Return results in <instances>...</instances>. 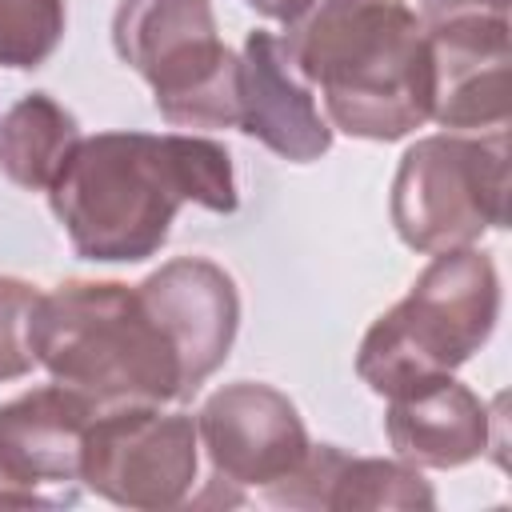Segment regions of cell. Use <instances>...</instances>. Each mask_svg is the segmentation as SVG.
<instances>
[{
  "label": "cell",
  "instance_id": "6da1fadb",
  "mask_svg": "<svg viewBox=\"0 0 512 512\" xmlns=\"http://www.w3.org/2000/svg\"><path fill=\"white\" fill-rule=\"evenodd\" d=\"M48 192L72 248L88 260L152 256L180 204L236 208L232 160L204 136L100 132L76 140Z\"/></svg>",
  "mask_w": 512,
  "mask_h": 512
},
{
  "label": "cell",
  "instance_id": "7a4b0ae2",
  "mask_svg": "<svg viewBox=\"0 0 512 512\" xmlns=\"http://www.w3.org/2000/svg\"><path fill=\"white\" fill-rule=\"evenodd\" d=\"M280 44L348 136L400 140L432 116L428 28L404 0H308Z\"/></svg>",
  "mask_w": 512,
  "mask_h": 512
},
{
  "label": "cell",
  "instance_id": "3957f363",
  "mask_svg": "<svg viewBox=\"0 0 512 512\" xmlns=\"http://www.w3.org/2000/svg\"><path fill=\"white\" fill-rule=\"evenodd\" d=\"M28 348L56 384L84 392L92 404L184 400L176 344L140 288L72 280L40 292L28 320Z\"/></svg>",
  "mask_w": 512,
  "mask_h": 512
},
{
  "label": "cell",
  "instance_id": "277c9868",
  "mask_svg": "<svg viewBox=\"0 0 512 512\" xmlns=\"http://www.w3.org/2000/svg\"><path fill=\"white\" fill-rule=\"evenodd\" d=\"M496 312L500 284L492 260L472 248L436 252L412 292L368 328L356 372L380 396L452 372L492 336Z\"/></svg>",
  "mask_w": 512,
  "mask_h": 512
},
{
  "label": "cell",
  "instance_id": "5b68a950",
  "mask_svg": "<svg viewBox=\"0 0 512 512\" xmlns=\"http://www.w3.org/2000/svg\"><path fill=\"white\" fill-rule=\"evenodd\" d=\"M112 44L152 84L168 124H240V60L216 36L208 0H120Z\"/></svg>",
  "mask_w": 512,
  "mask_h": 512
},
{
  "label": "cell",
  "instance_id": "8992f818",
  "mask_svg": "<svg viewBox=\"0 0 512 512\" xmlns=\"http://www.w3.org/2000/svg\"><path fill=\"white\" fill-rule=\"evenodd\" d=\"M508 144L492 136L416 140L392 180V224L416 252H452L504 224Z\"/></svg>",
  "mask_w": 512,
  "mask_h": 512
},
{
  "label": "cell",
  "instance_id": "52a82bcc",
  "mask_svg": "<svg viewBox=\"0 0 512 512\" xmlns=\"http://www.w3.org/2000/svg\"><path fill=\"white\" fill-rule=\"evenodd\" d=\"M196 444L192 416L160 412V404H116L88 424L80 480L124 508H172L196 484Z\"/></svg>",
  "mask_w": 512,
  "mask_h": 512
},
{
  "label": "cell",
  "instance_id": "ba28073f",
  "mask_svg": "<svg viewBox=\"0 0 512 512\" xmlns=\"http://www.w3.org/2000/svg\"><path fill=\"white\" fill-rule=\"evenodd\" d=\"M216 480L272 488L296 472L308 452V432L296 404L268 384H228L208 396L196 416Z\"/></svg>",
  "mask_w": 512,
  "mask_h": 512
},
{
  "label": "cell",
  "instance_id": "9c48e42d",
  "mask_svg": "<svg viewBox=\"0 0 512 512\" xmlns=\"http://www.w3.org/2000/svg\"><path fill=\"white\" fill-rule=\"evenodd\" d=\"M96 416V404L64 384L32 388L0 404V468L36 500L56 504L44 488H56L64 504L76 496L84 436Z\"/></svg>",
  "mask_w": 512,
  "mask_h": 512
},
{
  "label": "cell",
  "instance_id": "30bf717a",
  "mask_svg": "<svg viewBox=\"0 0 512 512\" xmlns=\"http://www.w3.org/2000/svg\"><path fill=\"white\" fill-rule=\"evenodd\" d=\"M432 116L444 128H508V16L428 24Z\"/></svg>",
  "mask_w": 512,
  "mask_h": 512
},
{
  "label": "cell",
  "instance_id": "8fae6325",
  "mask_svg": "<svg viewBox=\"0 0 512 512\" xmlns=\"http://www.w3.org/2000/svg\"><path fill=\"white\" fill-rule=\"evenodd\" d=\"M136 288L152 308V316L172 336L180 372H184V396H192L224 364L232 348L236 320H240L232 276L212 260L180 256V260H168L160 272H152Z\"/></svg>",
  "mask_w": 512,
  "mask_h": 512
},
{
  "label": "cell",
  "instance_id": "7c38bea8",
  "mask_svg": "<svg viewBox=\"0 0 512 512\" xmlns=\"http://www.w3.org/2000/svg\"><path fill=\"white\" fill-rule=\"evenodd\" d=\"M240 128L284 160H316L332 144L312 92L272 32H248L240 56Z\"/></svg>",
  "mask_w": 512,
  "mask_h": 512
},
{
  "label": "cell",
  "instance_id": "4fadbf2b",
  "mask_svg": "<svg viewBox=\"0 0 512 512\" xmlns=\"http://www.w3.org/2000/svg\"><path fill=\"white\" fill-rule=\"evenodd\" d=\"M384 432L392 448L424 468H460L488 448V408L448 372L388 396Z\"/></svg>",
  "mask_w": 512,
  "mask_h": 512
},
{
  "label": "cell",
  "instance_id": "5bb4252c",
  "mask_svg": "<svg viewBox=\"0 0 512 512\" xmlns=\"http://www.w3.org/2000/svg\"><path fill=\"white\" fill-rule=\"evenodd\" d=\"M272 504L288 508H432L428 480L396 460L348 456L336 444H308L292 476L268 488Z\"/></svg>",
  "mask_w": 512,
  "mask_h": 512
},
{
  "label": "cell",
  "instance_id": "9a60e30c",
  "mask_svg": "<svg viewBox=\"0 0 512 512\" xmlns=\"http://www.w3.org/2000/svg\"><path fill=\"white\" fill-rule=\"evenodd\" d=\"M76 140V120L48 92H32L20 104H12V112L0 124V168L12 184L40 192L56 180Z\"/></svg>",
  "mask_w": 512,
  "mask_h": 512
},
{
  "label": "cell",
  "instance_id": "2e32d148",
  "mask_svg": "<svg viewBox=\"0 0 512 512\" xmlns=\"http://www.w3.org/2000/svg\"><path fill=\"white\" fill-rule=\"evenodd\" d=\"M64 36V0H0V64L36 68Z\"/></svg>",
  "mask_w": 512,
  "mask_h": 512
},
{
  "label": "cell",
  "instance_id": "e0dca14e",
  "mask_svg": "<svg viewBox=\"0 0 512 512\" xmlns=\"http://www.w3.org/2000/svg\"><path fill=\"white\" fill-rule=\"evenodd\" d=\"M36 300H40L36 284L0 276V384L24 376L36 364L28 348V320Z\"/></svg>",
  "mask_w": 512,
  "mask_h": 512
},
{
  "label": "cell",
  "instance_id": "ac0fdd59",
  "mask_svg": "<svg viewBox=\"0 0 512 512\" xmlns=\"http://www.w3.org/2000/svg\"><path fill=\"white\" fill-rule=\"evenodd\" d=\"M428 24L456 20V16H508V0H420Z\"/></svg>",
  "mask_w": 512,
  "mask_h": 512
},
{
  "label": "cell",
  "instance_id": "d6986e66",
  "mask_svg": "<svg viewBox=\"0 0 512 512\" xmlns=\"http://www.w3.org/2000/svg\"><path fill=\"white\" fill-rule=\"evenodd\" d=\"M244 4H252L256 12H264V16H272V20H284V24H288V20H292L308 0H244Z\"/></svg>",
  "mask_w": 512,
  "mask_h": 512
},
{
  "label": "cell",
  "instance_id": "ffe728a7",
  "mask_svg": "<svg viewBox=\"0 0 512 512\" xmlns=\"http://www.w3.org/2000/svg\"><path fill=\"white\" fill-rule=\"evenodd\" d=\"M0 504H24V508H28V504H36V500H32V496H28V492L0 468Z\"/></svg>",
  "mask_w": 512,
  "mask_h": 512
}]
</instances>
